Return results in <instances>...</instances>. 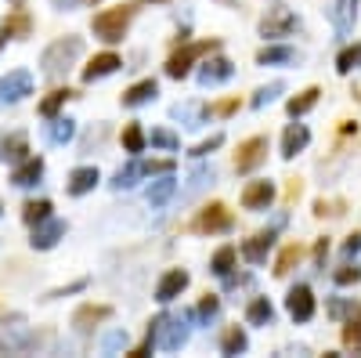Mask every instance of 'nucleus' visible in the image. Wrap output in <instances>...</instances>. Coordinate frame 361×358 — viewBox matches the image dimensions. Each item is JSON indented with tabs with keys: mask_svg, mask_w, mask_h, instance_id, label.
I'll return each mask as SVG.
<instances>
[{
	"mask_svg": "<svg viewBox=\"0 0 361 358\" xmlns=\"http://www.w3.org/2000/svg\"><path fill=\"white\" fill-rule=\"evenodd\" d=\"M80 55H83V40L80 36H61V40H54L44 55H40V69H44L47 80H58V76H66L76 66Z\"/></svg>",
	"mask_w": 361,
	"mask_h": 358,
	"instance_id": "1",
	"label": "nucleus"
},
{
	"mask_svg": "<svg viewBox=\"0 0 361 358\" xmlns=\"http://www.w3.org/2000/svg\"><path fill=\"white\" fill-rule=\"evenodd\" d=\"M131 18H134V4H119V8H109V11L94 15L91 29H94V36H101V40H109V44H112V40H123Z\"/></svg>",
	"mask_w": 361,
	"mask_h": 358,
	"instance_id": "2",
	"label": "nucleus"
},
{
	"mask_svg": "<svg viewBox=\"0 0 361 358\" xmlns=\"http://www.w3.org/2000/svg\"><path fill=\"white\" fill-rule=\"evenodd\" d=\"M221 48V40H202V44H184L181 51L170 55L166 62V76H174V80H184L188 73H192V66L202 58V55H214Z\"/></svg>",
	"mask_w": 361,
	"mask_h": 358,
	"instance_id": "3",
	"label": "nucleus"
},
{
	"mask_svg": "<svg viewBox=\"0 0 361 358\" xmlns=\"http://www.w3.org/2000/svg\"><path fill=\"white\" fill-rule=\"evenodd\" d=\"M264 159H267V138H264V134L246 138V141L239 145V152H235V171H239V174H253Z\"/></svg>",
	"mask_w": 361,
	"mask_h": 358,
	"instance_id": "4",
	"label": "nucleus"
},
{
	"mask_svg": "<svg viewBox=\"0 0 361 358\" xmlns=\"http://www.w3.org/2000/svg\"><path fill=\"white\" fill-rule=\"evenodd\" d=\"M51 341V333H33V329H11L4 333V341H0V351L4 355H26L40 344H47Z\"/></svg>",
	"mask_w": 361,
	"mask_h": 358,
	"instance_id": "5",
	"label": "nucleus"
},
{
	"mask_svg": "<svg viewBox=\"0 0 361 358\" xmlns=\"http://www.w3.org/2000/svg\"><path fill=\"white\" fill-rule=\"evenodd\" d=\"M231 228V210L224 206V203H206L202 210H199V217H196V231H228Z\"/></svg>",
	"mask_w": 361,
	"mask_h": 358,
	"instance_id": "6",
	"label": "nucleus"
},
{
	"mask_svg": "<svg viewBox=\"0 0 361 358\" xmlns=\"http://www.w3.org/2000/svg\"><path fill=\"white\" fill-rule=\"evenodd\" d=\"M286 311L293 315L296 322H307V319H314V293H311V286H293L289 289V297H286Z\"/></svg>",
	"mask_w": 361,
	"mask_h": 358,
	"instance_id": "7",
	"label": "nucleus"
},
{
	"mask_svg": "<svg viewBox=\"0 0 361 358\" xmlns=\"http://www.w3.org/2000/svg\"><path fill=\"white\" fill-rule=\"evenodd\" d=\"M293 29H296V15H293L286 4L271 8V11L264 15V22H260V33H264V36H289Z\"/></svg>",
	"mask_w": 361,
	"mask_h": 358,
	"instance_id": "8",
	"label": "nucleus"
},
{
	"mask_svg": "<svg viewBox=\"0 0 361 358\" xmlns=\"http://www.w3.org/2000/svg\"><path fill=\"white\" fill-rule=\"evenodd\" d=\"M26 94H33V76L26 69H15L0 80V101H22Z\"/></svg>",
	"mask_w": 361,
	"mask_h": 358,
	"instance_id": "9",
	"label": "nucleus"
},
{
	"mask_svg": "<svg viewBox=\"0 0 361 358\" xmlns=\"http://www.w3.org/2000/svg\"><path fill=\"white\" fill-rule=\"evenodd\" d=\"M184 286H188V271L184 268H170L166 275L159 279V286H156V301L170 304L174 297H181V293H184Z\"/></svg>",
	"mask_w": 361,
	"mask_h": 358,
	"instance_id": "10",
	"label": "nucleus"
},
{
	"mask_svg": "<svg viewBox=\"0 0 361 358\" xmlns=\"http://www.w3.org/2000/svg\"><path fill=\"white\" fill-rule=\"evenodd\" d=\"M36 231H33V250H51L61 236H66V221H54V217H44L40 224H33Z\"/></svg>",
	"mask_w": 361,
	"mask_h": 358,
	"instance_id": "11",
	"label": "nucleus"
},
{
	"mask_svg": "<svg viewBox=\"0 0 361 358\" xmlns=\"http://www.w3.org/2000/svg\"><path fill=\"white\" fill-rule=\"evenodd\" d=\"M279 228V224H274ZM274 228H264V231H257V236H249L246 243H242V257L249 261V264H260L264 257H267V250L274 246Z\"/></svg>",
	"mask_w": 361,
	"mask_h": 358,
	"instance_id": "12",
	"label": "nucleus"
},
{
	"mask_svg": "<svg viewBox=\"0 0 361 358\" xmlns=\"http://www.w3.org/2000/svg\"><path fill=\"white\" fill-rule=\"evenodd\" d=\"M112 315V308L109 304H83V308H76V315H73V326L80 329V333H91L94 326H101L105 319Z\"/></svg>",
	"mask_w": 361,
	"mask_h": 358,
	"instance_id": "13",
	"label": "nucleus"
},
{
	"mask_svg": "<svg viewBox=\"0 0 361 358\" xmlns=\"http://www.w3.org/2000/svg\"><path fill=\"white\" fill-rule=\"evenodd\" d=\"M274 199V185L271 181H249L242 188V206L246 210H267Z\"/></svg>",
	"mask_w": 361,
	"mask_h": 358,
	"instance_id": "14",
	"label": "nucleus"
},
{
	"mask_svg": "<svg viewBox=\"0 0 361 358\" xmlns=\"http://www.w3.org/2000/svg\"><path fill=\"white\" fill-rule=\"evenodd\" d=\"M119 66H123V58H119V55H112V51H101V55H94V58L87 62V69H83V80H87V83H94V80H101V76L116 73Z\"/></svg>",
	"mask_w": 361,
	"mask_h": 358,
	"instance_id": "15",
	"label": "nucleus"
},
{
	"mask_svg": "<svg viewBox=\"0 0 361 358\" xmlns=\"http://www.w3.org/2000/svg\"><path fill=\"white\" fill-rule=\"evenodd\" d=\"M231 73H235V66H231L228 58H209L206 66L199 69V83H202V87H217V83L231 80Z\"/></svg>",
	"mask_w": 361,
	"mask_h": 358,
	"instance_id": "16",
	"label": "nucleus"
},
{
	"mask_svg": "<svg viewBox=\"0 0 361 358\" xmlns=\"http://www.w3.org/2000/svg\"><path fill=\"white\" fill-rule=\"evenodd\" d=\"M307 141H311V131L304 127V123H289L286 134H282V156L293 159L296 152H304L307 149Z\"/></svg>",
	"mask_w": 361,
	"mask_h": 358,
	"instance_id": "17",
	"label": "nucleus"
},
{
	"mask_svg": "<svg viewBox=\"0 0 361 358\" xmlns=\"http://www.w3.org/2000/svg\"><path fill=\"white\" fill-rule=\"evenodd\" d=\"M332 26L339 33H351L354 22H358V0H332Z\"/></svg>",
	"mask_w": 361,
	"mask_h": 358,
	"instance_id": "18",
	"label": "nucleus"
},
{
	"mask_svg": "<svg viewBox=\"0 0 361 358\" xmlns=\"http://www.w3.org/2000/svg\"><path fill=\"white\" fill-rule=\"evenodd\" d=\"M40 178H44V159H22L15 166V174H11V181L18 185V188H29V185H36Z\"/></svg>",
	"mask_w": 361,
	"mask_h": 358,
	"instance_id": "19",
	"label": "nucleus"
},
{
	"mask_svg": "<svg viewBox=\"0 0 361 358\" xmlns=\"http://www.w3.org/2000/svg\"><path fill=\"white\" fill-rule=\"evenodd\" d=\"M98 181H101L98 166H76V171L69 174V192H73V196H87Z\"/></svg>",
	"mask_w": 361,
	"mask_h": 358,
	"instance_id": "20",
	"label": "nucleus"
},
{
	"mask_svg": "<svg viewBox=\"0 0 361 358\" xmlns=\"http://www.w3.org/2000/svg\"><path fill=\"white\" fill-rule=\"evenodd\" d=\"M156 94H159V83L156 80H141V83H134L131 91H123V105H126V109H138V105L152 101Z\"/></svg>",
	"mask_w": 361,
	"mask_h": 358,
	"instance_id": "21",
	"label": "nucleus"
},
{
	"mask_svg": "<svg viewBox=\"0 0 361 358\" xmlns=\"http://www.w3.org/2000/svg\"><path fill=\"white\" fill-rule=\"evenodd\" d=\"M296 51L286 48V44H267L257 51V66H282V62H293Z\"/></svg>",
	"mask_w": 361,
	"mask_h": 358,
	"instance_id": "22",
	"label": "nucleus"
},
{
	"mask_svg": "<svg viewBox=\"0 0 361 358\" xmlns=\"http://www.w3.org/2000/svg\"><path fill=\"white\" fill-rule=\"evenodd\" d=\"M318 98H322V87H307V91H300L296 98H289V105H286V109H289V116L296 120V116L311 113L314 105H318Z\"/></svg>",
	"mask_w": 361,
	"mask_h": 358,
	"instance_id": "23",
	"label": "nucleus"
},
{
	"mask_svg": "<svg viewBox=\"0 0 361 358\" xmlns=\"http://www.w3.org/2000/svg\"><path fill=\"white\" fill-rule=\"evenodd\" d=\"M271 319H274L271 301H267V297H253L249 308H246V322H249V326H267Z\"/></svg>",
	"mask_w": 361,
	"mask_h": 358,
	"instance_id": "24",
	"label": "nucleus"
},
{
	"mask_svg": "<svg viewBox=\"0 0 361 358\" xmlns=\"http://www.w3.org/2000/svg\"><path fill=\"white\" fill-rule=\"evenodd\" d=\"M300 257H304V246H300V243H289L282 254H279V261H274V275H279V279L289 275V271L300 264Z\"/></svg>",
	"mask_w": 361,
	"mask_h": 358,
	"instance_id": "25",
	"label": "nucleus"
},
{
	"mask_svg": "<svg viewBox=\"0 0 361 358\" xmlns=\"http://www.w3.org/2000/svg\"><path fill=\"white\" fill-rule=\"evenodd\" d=\"M235 261H239V250L235 246H221L217 254H214V261H209V271H214V275H231V268H235Z\"/></svg>",
	"mask_w": 361,
	"mask_h": 358,
	"instance_id": "26",
	"label": "nucleus"
},
{
	"mask_svg": "<svg viewBox=\"0 0 361 358\" xmlns=\"http://www.w3.org/2000/svg\"><path fill=\"white\" fill-rule=\"evenodd\" d=\"M246 344H249V341H246V329H242V326H228V329L221 333V351H224V355H242Z\"/></svg>",
	"mask_w": 361,
	"mask_h": 358,
	"instance_id": "27",
	"label": "nucleus"
},
{
	"mask_svg": "<svg viewBox=\"0 0 361 358\" xmlns=\"http://www.w3.org/2000/svg\"><path fill=\"white\" fill-rule=\"evenodd\" d=\"M174 188H177V181L170 178V174H163V181H156L152 188H148V203H152V210L166 206V203H170V196H174Z\"/></svg>",
	"mask_w": 361,
	"mask_h": 358,
	"instance_id": "28",
	"label": "nucleus"
},
{
	"mask_svg": "<svg viewBox=\"0 0 361 358\" xmlns=\"http://www.w3.org/2000/svg\"><path fill=\"white\" fill-rule=\"evenodd\" d=\"M69 98H76V94H73L69 87H54V91H51V94H47L44 101H40V116L54 120V116H58V109H61V105H66Z\"/></svg>",
	"mask_w": 361,
	"mask_h": 358,
	"instance_id": "29",
	"label": "nucleus"
},
{
	"mask_svg": "<svg viewBox=\"0 0 361 358\" xmlns=\"http://www.w3.org/2000/svg\"><path fill=\"white\" fill-rule=\"evenodd\" d=\"M73 134H76V120H69V116H54V123L47 127V141H54V145L73 141Z\"/></svg>",
	"mask_w": 361,
	"mask_h": 358,
	"instance_id": "30",
	"label": "nucleus"
},
{
	"mask_svg": "<svg viewBox=\"0 0 361 358\" xmlns=\"http://www.w3.org/2000/svg\"><path fill=\"white\" fill-rule=\"evenodd\" d=\"M29 33H33V18L26 11H15V15L4 18V36H18V40H22Z\"/></svg>",
	"mask_w": 361,
	"mask_h": 358,
	"instance_id": "31",
	"label": "nucleus"
},
{
	"mask_svg": "<svg viewBox=\"0 0 361 358\" xmlns=\"http://www.w3.org/2000/svg\"><path fill=\"white\" fill-rule=\"evenodd\" d=\"M26 152H29V141H26V134H11L4 145H0V156H4V159H11V163H22V159H26Z\"/></svg>",
	"mask_w": 361,
	"mask_h": 358,
	"instance_id": "32",
	"label": "nucleus"
},
{
	"mask_svg": "<svg viewBox=\"0 0 361 358\" xmlns=\"http://www.w3.org/2000/svg\"><path fill=\"white\" fill-rule=\"evenodd\" d=\"M145 141H148V134L141 131V123H126V127H123V149L126 152H145Z\"/></svg>",
	"mask_w": 361,
	"mask_h": 358,
	"instance_id": "33",
	"label": "nucleus"
},
{
	"mask_svg": "<svg viewBox=\"0 0 361 358\" xmlns=\"http://www.w3.org/2000/svg\"><path fill=\"white\" fill-rule=\"evenodd\" d=\"M145 178V171H141V159H134V163H126V166H119L116 171V178H112V188H131V185H138Z\"/></svg>",
	"mask_w": 361,
	"mask_h": 358,
	"instance_id": "34",
	"label": "nucleus"
},
{
	"mask_svg": "<svg viewBox=\"0 0 361 358\" xmlns=\"http://www.w3.org/2000/svg\"><path fill=\"white\" fill-rule=\"evenodd\" d=\"M44 217H51V203H47V199H29V203L22 206V221H26V224H40Z\"/></svg>",
	"mask_w": 361,
	"mask_h": 358,
	"instance_id": "35",
	"label": "nucleus"
},
{
	"mask_svg": "<svg viewBox=\"0 0 361 358\" xmlns=\"http://www.w3.org/2000/svg\"><path fill=\"white\" fill-rule=\"evenodd\" d=\"M354 69H361V44H354V48H344L339 51V58H336V73H354Z\"/></svg>",
	"mask_w": 361,
	"mask_h": 358,
	"instance_id": "36",
	"label": "nucleus"
},
{
	"mask_svg": "<svg viewBox=\"0 0 361 358\" xmlns=\"http://www.w3.org/2000/svg\"><path fill=\"white\" fill-rule=\"evenodd\" d=\"M282 91H286V83H282V80H274V83H267V87H260L257 94H253V105H257V109H264V105H271Z\"/></svg>",
	"mask_w": 361,
	"mask_h": 358,
	"instance_id": "37",
	"label": "nucleus"
},
{
	"mask_svg": "<svg viewBox=\"0 0 361 358\" xmlns=\"http://www.w3.org/2000/svg\"><path fill=\"white\" fill-rule=\"evenodd\" d=\"M344 210H347L344 199H318L314 203V217H339Z\"/></svg>",
	"mask_w": 361,
	"mask_h": 358,
	"instance_id": "38",
	"label": "nucleus"
},
{
	"mask_svg": "<svg viewBox=\"0 0 361 358\" xmlns=\"http://www.w3.org/2000/svg\"><path fill=\"white\" fill-rule=\"evenodd\" d=\"M344 344L354 348V351L361 348V311H358V308H354V319L344 326Z\"/></svg>",
	"mask_w": 361,
	"mask_h": 358,
	"instance_id": "39",
	"label": "nucleus"
},
{
	"mask_svg": "<svg viewBox=\"0 0 361 358\" xmlns=\"http://www.w3.org/2000/svg\"><path fill=\"white\" fill-rule=\"evenodd\" d=\"M123 344H126V329H109V333L101 336V351H105V355L123 351Z\"/></svg>",
	"mask_w": 361,
	"mask_h": 358,
	"instance_id": "40",
	"label": "nucleus"
},
{
	"mask_svg": "<svg viewBox=\"0 0 361 358\" xmlns=\"http://www.w3.org/2000/svg\"><path fill=\"white\" fill-rule=\"evenodd\" d=\"M209 181H214V166H196L192 181H188V192H199V188H206Z\"/></svg>",
	"mask_w": 361,
	"mask_h": 358,
	"instance_id": "41",
	"label": "nucleus"
},
{
	"mask_svg": "<svg viewBox=\"0 0 361 358\" xmlns=\"http://www.w3.org/2000/svg\"><path fill=\"white\" fill-rule=\"evenodd\" d=\"M217 311H221V297H217V293H206V297L199 301V308H196L199 319H214Z\"/></svg>",
	"mask_w": 361,
	"mask_h": 358,
	"instance_id": "42",
	"label": "nucleus"
},
{
	"mask_svg": "<svg viewBox=\"0 0 361 358\" xmlns=\"http://www.w3.org/2000/svg\"><path fill=\"white\" fill-rule=\"evenodd\" d=\"M174 116L184 120V127H199V105H174Z\"/></svg>",
	"mask_w": 361,
	"mask_h": 358,
	"instance_id": "43",
	"label": "nucleus"
},
{
	"mask_svg": "<svg viewBox=\"0 0 361 358\" xmlns=\"http://www.w3.org/2000/svg\"><path fill=\"white\" fill-rule=\"evenodd\" d=\"M361 282V268L358 264H344L336 271V286H358Z\"/></svg>",
	"mask_w": 361,
	"mask_h": 358,
	"instance_id": "44",
	"label": "nucleus"
},
{
	"mask_svg": "<svg viewBox=\"0 0 361 358\" xmlns=\"http://www.w3.org/2000/svg\"><path fill=\"white\" fill-rule=\"evenodd\" d=\"M221 145H224V134H209L206 141H199L196 149H192V156H209L214 149H221Z\"/></svg>",
	"mask_w": 361,
	"mask_h": 358,
	"instance_id": "45",
	"label": "nucleus"
},
{
	"mask_svg": "<svg viewBox=\"0 0 361 358\" xmlns=\"http://www.w3.org/2000/svg\"><path fill=\"white\" fill-rule=\"evenodd\" d=\"M152 145H159V149H177V134L174 131H152Z\"/></svg>",
	"mask_w": 361,
	"mask_h": 358,
	"instance_id": "46",
	"label": "nucleus"
},
{
	"mask_svg": "<svg viewBox=\"0 0 361 358\" xmlns=\"http://www.w3.org/2000/svg\"><path fill=\"white\" fill-rule=\"evenodd\" d=\"M235 109H239V98H228V101H217L209 113H214V116H231Z\"/></svg>",
	"mask_w": 361,
	"mask_h": 358,
	"instance_id": "47",
	"label": "nucleus"
},
{
	"mask_svg": "<svg viewBox=\"0 0 361 358\" xmlns=\"http://www.w3.org/2000/svg\"><path fill=\"white\" fill-rule=\"evenodd\" d=\"M300 192H304V185H300V178H289V188H286V199H289V203H296V199H300Z\"/></svg>",
	"mask_w": 361,
	"mask_h": 358,
	"instance_id": "48",
	"label": "nucleus"
},
{
	"mask_svg": "<svg viewBox=\"0 0 361 358\" xmlns=\"http://www.w3.org/2000/svg\"><path fill=\"white\" fill-rule=\"evenodd\" d=\"M325 257H329V239H318V243H314V261L322 264Z\"/></svg>",
	"mask_w": 361,
	"mask_h": 358,
	"instance_id": "49",
	"label": "nucleus"
},
{
	"mask_svg": "<svg viewBox=\"0 0 361 358\" xmlns=\"http://www.w3.org/2000/svg\"><path fill=\"white\" fill-rule=\"evenodd\" d=\"M344 250H347V254H358V250H361V231H354V236H347Z\"/></svg>",
	"mask_w": 361,
	"mask_h": 358,
	"instance_id": "50",
	"label": "nucleus"
},
{
	"mask_svg": "<svg viewBox=\"0 0 361 358\" xmlns=\"http://www.w3.org/2000/svg\"><path fill=\"white\" fill-rule=\"evenodd\" d=\"M83 286H87V282H83V279H80V282H73V286H66V289H54V293H51V297H66V293H80Z\"/></svg>",
	"mask_w": 361,
	"mask_h": 358,
	"instance_id": "51",
	"label": "nucleus"
},
{
	"mask_svg": "<svg viewBox=\"0 0 361 358\" xmlns=\"http://www.w3.org/2000/svg\"><path fill=\"white\" fill-rule=\"evenodd\" d=\"M347 308H351L347 301H332V304H329V311L336 315V319H339V315H347Z\"/></svg>",
	"mask_w": 361,
	"mask_h": 358,
	"instance_id": "52",
	"label": "nucleus"
},
{
	"mask_svg": "<svg viewBox=\"0 0 361 358\" xmlns=\"http://www.w3.org/2000/svg\"><path fill=\"white\" fill-rule=\"evenodd\" d=\"M76 4H80V0H54V8H58V11H73Z\"/></svg>",
	"mask_w": 361,
	"mask_h": 358,
	"instance_id": "53",
	"label": "nucleus"
},
{
	"mask_svg": "<svg viewBox=\"0 0 361 358\" xmlns=\"http://www.w3.org/2000/svg\"><path fill=\"white\" fill-rule=\"evenodd\" d=\"M358 131V123H351V120H344V127H339V134H354Z\"/></svg>",
	"mask_w": 361,
	"mask_h": 358,
	"instance_id": "54",
	"label": "nucleus"
},
{
	"mask_svg": "<svg viewBox=\"0 0 361 358\" xmlns=\"http://www.w3.org/2000/svg\"><path fill=\"white\" fill-rule=\"evenodd\" d=\"M4 40H8V36H4V33H0V48H4Z\"/></svg>",
	"mask_w": 361,
	"mask_h": 358,
	"instance_id": "55",
	"label": "nucleus"
},
{
	"mask_svg": "<svg viewBox=\"0 0 361 358\" xmlns=\"http://www.w3.org/2000/svg\"><path fill=\"white\" fill-rule=\"evenodd\" d=\"M354 94H358V101H361V91H354Z\"/></svg>",
	"mask_w": 361,
	"mask_h": 358,
	"instance_id": "56",
	"label": "nucleus"
},
{
	"mask_svg": "<svg viewBox=\"0 0 361 358\" xmlns=\"http://www.w3.org/2000/svg\"><path fill=\"white\" fill-rule=\"evenodd\" d=\"M91 4H101V0H91Z\"/></svg>",
	"mask_w": 361,
	"mask_h": 358,
	"instance_id": "57",
	"label": "nucleus"
},
{
	"mask_svg": "<svg viewBox=\"0 0 361 358\" xmlns=\"http://www.w3.org/2000/svg\"><path fill=\"white\" fill-rule=\"evenodd\" d=\"M152 4H163V0H152Z\"/></svg>",
	"mask_w": 361,
	"mask_h": 358,
	"instance_id": "58",
	"label": "nucleus"
},
{
	"mask_svg": "<svg viewBox=\"0 0 361 358\" xmlns=\"http://www.w3.org/2000/svg\"><path fill=\"white\" fill-rule=\"evenodd\" d=\"M15 4H22V0H15Z\"/></svg>",
	"mask_w": 361,
	"mask_h": 358,
	"instance_id": "59",
	"label": "nucleus"
},
{
	"mask_svg": "<svg viewBox=\"0 0 361 358\" xmlns=\"http://www.w3.org/2000/svg\"><path fill=\"white\" fill-rule=\"evenodd\" d=\"M0 210H4V206H0Z\"/></svg>",
	"mask_w": 361,
	"mask_h": 358,
	"instance_id": "60",
	"label": "nucleus"
}]
</instances>
